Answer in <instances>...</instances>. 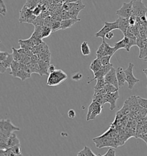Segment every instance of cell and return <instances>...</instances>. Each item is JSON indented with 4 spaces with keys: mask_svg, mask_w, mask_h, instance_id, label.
<instances>
[{
    "mask_svg": "<svg viewBox=\"0 0 147 156\" xmlns=\"http://www.w3.org/2000/svg\"><path fill=\"white\" fill-rule=\"evenodd\" d=\"M20 129L14 125L9 119H1L0 121V138L8 139L10 136Z\"/></svg>",
    "mask_w": 147,
    "mask_h": 156,
    "instance_id": "1",
    "label": "cell"
},
{
    "mask_svg": "<svg viewBox=\"0 0 147 156\" xmlns=\"http://www.w3.org/2000/svg\"><path fill=\"white\" fill-rule=\"evenodd\" d=\"M67 78V75L61 69H56L55 72L48 75L47 85L49 87H56L63 83Z\"/></svg>",
    "mask_w": 147,
    "mask_h": 156,
    "instance_id": "2",
    "label": "cell"
},
{
    "mask_svg": "<svg viewBox=\"0 0 147 156\" xmlns=\"http://www.w3.org/2000/svg\"><path fill=\"white\" fill-rule=\"evenodd\" d=\"M137 46L136 40L130 38L126 36H124V38L115 44V51L121 49H125L127 51H129L130 48L133 46Z\"/></svg>",
    "mask_w": 147,
    "mask_h": 156,
    "instance_id": "3",
    "label": "cell"
},
{
    "mask_svg": "<svg viewBox=\"0 0 147 156\" xmlns=\"http://www.w3.org/2000/svg\"><path fill=\"white\" fill-rule=\"evenodd\" d=\"M102 106L100 104L96 101H92V102L88 108L86 121L94 120L96 118V116L101 114Z\"/></svg>",
    "mask_w": 147,
    "mask_h": 156,
    "instance_id": "4",
    "label": "cell"
},
{
    "mask_svg": "<svg viewBox=\"0 0 147 156\" xmlns=\"http://www.w3.org/2000/svg\"><path fill=\"white\" fill-rule=\"evenodd\" d=\"M115 29H119V21L117 20L113 23L105 22L103 28L96 33L95 37H100L102 40H105L106 34L107 33L112 32V30Z\"/></svg>",
    "mask_w": 147,
    "mask_h": 156,
    "instance_id": "5",
    "label": "cell"
},
{
    "mask_svg": "<svg viewBox=\"0 0 147 156\" xmlns=\"http://www.w3.org/2000/svg\"><path fill=\"white\" fill-rule=\"evenodd\" d=\"M20 13V16L18 20L20 23H32L36 18V16L33 13V10L28 9L25 5H24Z\"/></svg>",
    "mask_w": 147,
    "mask_h": 156,
    "instance_id": "6",
    "label": "cell"
},
{
    "mask_svg": "<svg viewBox=\"0 0 147 156\" xmlns=\"http://www.w3.org/2000/svg\"><path fill=\"white\" fill-rule=\"evenodd\" d=\"M133 68L134 64L132 63H129L128 68L124 70V72L126 74V81L128 83V88L130 90H132L135 84L140 81V80L136 78L133 75Z\"/></svg>",
    "mask_w": 147,
    "mask_h": 156,
    "instance_id": "7",
    "label": "cell"
},
{
    "mask_svg": "<svg viewBox=\"0 0 147 156\" xmlns=\"http://www.w3.org/2000/svg\"><path fill=\"white\" fill-rule=\"evenodd\" d=\"M116 14L119 17L129 19L133 15V1L131 0L128 3H123L121 8L117 10Z\"/></svg>",
    "mask_w": 147,
    "mask_h": 156,
    "instance_id": "8",
    "label": "cell"
},
{
    "mask_svg": "<svg viewBox=\"0 0 147 156\" xmlns=\"http://www.w3.org/2000/svg\"><path fill=\"white\" fill-rule=\"evenodd\" d=\"M147 12V8L142 3V1L137 0L133 1V15L139 18L145 16Z\"/></svg>",
    "mask_w": 147,
    "mask_h": 156,
    "instance_id": "9",
    "label": "cell"
},
{
    "mask_svg": "<svg viewBox=\"0 0 147 156\" xmlns=\"http://www.w3.org/2000/svg\"><path fill=\"white\" fill-rule=\"evenodd\" d=\"M119 98V90L114 93H107L105 95V103L110 104V110L113 111L116 108V102Z\"/></svg>",
    "mask_w": 147,
    "mask_h": 156,
    "instance_id": "10",
    "label": "cell"
},
{
    "mask_svg": "<svg viewBox=\"0 0 147 156\" xmlns=\"http://www.w3.org/2000/svg\"><path fill=\"white\" fill-rule=\"evenodd\" d=\"M113 67V64H111V63L110 64L107 65L105 66H103L101 69L96 72V73H94V78L92 79L90 81H88L87 83H90L92 81H93L94 80H96V79H98V78L105 77L106 74L109 72V70Z\"/></svg>",
    "mask_w": 147,
    "mask_h": 156,
    "instance_id": "11",
    "label": "cell"
},
{
    "mask_svg": "<svg viewBox=\"0 0 147 156\" xmlns=\"http://www.w3.org/2000/svg\"><path fill=\"white\" fill-rule=\"evenodd\" d=\"M106 82L110 83L111 84L115 85V87L119 89V83L117 78V74H116V69L113 67L110 69L109 72L106 74L105 77Z\"/></svg>",
    "mask_w": 147,
    "mask_h": 156,
    "instance_id": "12",
    "label": "cell"
},
{
    "mask_svg": "<svg viewBox=\"0 0 147 156\" xmlns=\"http://www.w3.org/2000/svg\"><path fill=\"white\" fill-rule=\"evenodd\" d=\"M14 60L13 54H9L7 58L4 61H0V72L1 73H4L6 70L10 68V65Z\"/></svg>",
    "mask_w": 147,
    "mask_h": 156,
    "instance_id": "13",
    "label": "cell"
},
{
    "mask_svg": "<svg viewBox=\"0 0 147 156\" xmlns=\"http://www.w3.org/2000/svg\"><path fill=\"white\" fill-rule=\"evenodd\" d=\"M125 102L128 104L129 107L131 110V112H136L141 108V106H140L138 102L137 96H133L130 97L127 100H126Z\"/></svg>",
    "mask_w": 147,
    "mask_h": 156,
    "instance_id": "14",
    "label": "cell"
},
{
    "mask_svg": "<svg viewBox=\"0 0 147 156\" xmlns=\"http://www.w3.org/2000/svg\"><path fill=\"white\" fill-rule=\"evenodd\" d=\"M116 74L117 78L119 83V88L123 87L126 81V74L124 72V69L121 67H119L116 69Z\"/></svg>",
    "mask_w": 147,
    "mask_h": 156,
    "instance_id": "15",
    "label": "cell"
},
{
    "mask_svg": "<svg viewBox=\"0 0 147 156\" xmlns=\"http://www.w3.org/2000/svg\"><path fill=\"white\" fill-rule=\"evenodd\" d=\"M117 20L119 21V29L123 32L124 36H125L126 31L129 27H130L129 19L119 17V18L117 19Z\"/></svg>",
    "mask_w": 147,
    "mask_h": 156,
    "instance_id": "16",
    "label": "cell"
},
{
    "mask_svg": "<svg viewBox=\"0 0 147 156\" xmlns=\"http://www.w3.org/2000/svg\"><path fill=\"white\" fill-rule=\"evenodd\" d=\"M80 21H81V19L75 20V19H69L63 20L60 21V29L65 30L68 28H71L75 23H77V22Z\"/></svg>",
    "mask_w": 147,
    "mask_h": 156,
    "instance_id": "17",
    "label": "cell"
},
{
    "mask_svg": "<svg viewBox=\"0 0 147 156\" xmlns=\"http://www.w3.org/2000/svg\"><path fill=\"white\" fill-rule=\"evenodd\" d=\"M38 64L39 65L40 68V71L39 74L40 76H43V75H49V71L48 69L50 65V63L47 62L43 60H39Z\"/></svg>",
    "mask_w": 147,
    "mask_h": 156,
    "instance_id": "18",
    "label": "cell"
},
{
    "mask_svg": "<svg viewBox=\"0 0 147 156\" xmlns=\"http://www.w3.org/2000/svg\"><path fill=\"white\" fill-rule=\"evenodd\" d=\"M18 44L20 45V48L32 50V48L35 46L33 42L32 41V39L31 37L28 39H26V40H20L18 41Z\"/></svg>",
    "mask_w": 147,
    "mask_h": 156,
    "instance_id": "19",
    "label": "cell"
},
{
    "mask_svg": "<svg viewBox=\"0 0 147 156\" xmlns=\"http://www.w3.org/2000/svg\"><path fill=\"white\" fill-rule=\"evenodd\" d=\"M102 66L103 65L101 63L100 58H96L92 61L91 64L90 65V69L93 72V73H95L101 69Z\"/></svg>",
    "mask_w": 147,
    "mask_h": 156,
    "instance_id": "20",
    "label": "cell"
},
{
    "mask_svg": "<svg viewBox=\"0 0 147 156\" xmlns=\"http://www.w3.org/2000/svg\"><path fill=\"white\" fill-rule=\"evenodd\" d=\"M20 144V140L17 137L15 133H13L9 137L8 140V146L9 148H11L16 145Z\"/></svg>",
    "mask_w": 147,
    "mask_h": 156,
    "instance_id": "21",
    "label": "cell"
},
{
    "mask_svg": "<svg viewBox=\"0 0 147 156\" xmlns=\"http://www.w3.org/2000/svg\"><path fill=\"white\" fill-rule=\"evenodd\" d=\"M20 65H21V64L15 60H13L11 64L10 68V72L9 74L14 78H16V74L17 73L18 70L20 68Z\"/></svg>",
    "mask_w": 147,
    "mask_h": 156,
    "instance_id": "22",
    "label": "cell"
},
{
    "mask_svg": "<svg viewBox=\"0 0 147 156\" xmlns=\"http://www.w3.org/2000/svg\"><path fill=\"white\" fill-rule=\"evenodd\" d=\"M77 156H96L97 155L92 151L90 147L85 146L83 149L78 152Z\"/></svg>",
    "mask_w": 147,
    "mask_h": 156,
    "instance_id": "23",
    "label": "cell"
},
{
    "mask_svg": "<svg viewBox=\"0 0 147 156\" xmlns=\"http://www.w3.org/2000/svg\"><path fill=\"white\" fill-rule=\"evenodd\" d=\"M27 66L30 70L31 73H39L40 68L38 62H33L31 61L29 63H28Z\"/></svg>",
    "mask_w": 147,
    "mask_h": 156,
    "instance_id": "24",
    "label": "cell"
},
{
    "mask_svg": "<svg viewBox=\"0 0 147 156\" xmlns=\"http://www.w3.org/2000/svg\"><path fill=\"white\" fill-rule=\"evenodd\" d=\"M81 51L83 55L85 56L89 55L91 53V51L89 44L86 41L83 42L81 46Z\"/></svg>",
    "mask_w": 147,
    "mask_h": 156,
    "instance_id": "25",
    "label": "cell"
},
{
    "mask_svg": "<svg viewBox=\"0 0 147 156\" xmlns=\"http://www.w3.org/2000/svg\"><path fill=\"white\" fill-rule=\"evenodd\" d=\"M103 42L104 43V51H105V55H113L116 52L115 51V47L110 46L106 42L105 40H103Z\"/></svg>",
    "mask_w": 147,
    "mask_h": 156,
    "instance_id": "26",
    "label": "cell"
},
{
    "mask_svg": "<svg viewBox=\"0 0 147 156\" xmlns=\"http://www.w3.org/2000/svg\"><path fill=\"white\" fill-rule=\"evenodd\" d=\"M40 0H27V2L25 4L26 7L30 10H33L40 4Z\"/></svg>",
    "mask_w": 147,
    "mask_h": 156,
    "instance_id": "27",
    "label": "cell"
},
{
    "mask_svg": "<svg viewBox=\"0 0 147 156\" xmlns=\"http://www.w3.org/2000/svg\"><path fill=\"white\" fill-rule=\"evenodd\" d=\"M104 89L105 90L106 93H114L117 90H119V89L115 87V85L111 84L110 83H106L104 87Z\"/></svg>",
    "mask_w": 147,
    "mask_h": 156,
    "instance_id": "28",
    "label": "cell"
},
{
    "mask_svg": "<svg viewBox=\"0 0 147 156\" xmlns=\"http://www.w3.org/2000/svg\"><path fill=\"white\" fill-rule=\"evenodd\" d=\"M52 32L51 28L50 27H47L46 25L42 26V30H41V38L43 39L44 38L48 37Z\"/></svg>",
    "mask_w": 147,
    "mask_h": 156,
    "instance_id": "29",
    "label": "cell"
},
{
    "mask_svg": "<svg viewBox=\"0 0 147 156\" xmlns=\"http://www.w3.org/2000/svg\"><path fill=\"white\" fill-rule=\"evenodd\" d=\"M96 83L94 86V90H100L102 89H104V87L105 85L106 82L105 77L100 78L96 79Z\"/></svg>",
    "mask_w": 147,
    "mask_h": 156,
    "instance_id": "30",
    "label": "cell"
},
{
    "mask_svg": "<svg viewBox=\"0 0 147 156\" xmlns=\"http://www.w3.org/2000/svg\"><path fill=\"white\" fill-rule=\"evenodd\" d=\"M12 51H13L12 54L13 55L14 60L17 61L18 62H20L21 60L23 59L24 55L20 53L18 51V50L14 48H12Z\"/></svg>",
    "mask_w": 147,
    "mask_h": 156,
    "instance_id": "31",
    "label": "cell"
},
{
    "mask_svg": "<svg viewBox=\"0 0 147 156\" xmlns=\"http://www.w3.org/2000/svg\"><path fill=\"white\" fill-rule=\"evenodd\" d=\"M105 94H99L97 96H94L93 98H92V101H96L98 102L99 104H100L102 107H104V106L105 105Z\"/></svg>",
    "mask_w": 147,
    "mask_h": 156,
    "instance_id": "32",
    "label": "cell"
},
{
    "mask_svg": "<svg viewBox=\"0 0 147 156\" xmlns=\"http://www.w3.org/2000/svg\"><path fill=\"white\" fill-rule=\"evenodd\" d=\"M136 43L137 46L138 47L139 49H141L146 45L147 44V38L144 37H140L136 39Z\"/></svg>",
    "mask_w": 147,
    "mask_h": 156,
    "instance_id": "33",
    "label": "cell"
},
{
    "mask_svg": "<svg viewBox=\"0 0 147 156\" xmlns=\"http://www.w3.org/2000/svg\"><path fill=\"white\" fill-rule=\"evenodd\" d=\"M104 43L102 41V43L100 46L98 47L96 52V58H100L101 57L105 56V51H104Z\"/></svg>",
    "mask_w": 147,
    "mask_h": 156,
    "instance_id": "34",
    "label": "cell"
},
{
    "mask_svg": "<svg viewBox=\"0 0 147 156\" xmlns=\"http://www.w3.org/2000/svg\"><path fill=\"white\" fill-rule=\"evenodd\" d=\"M0 156H15L11 148H8L6 149H0Z\"/></svg>",
    "mask_w": 147,
    "mask_h": 156,
    "instance_id": "35",
    "label": "cell"
},
{
    "mask_svg": "<svg viewBox=\"0 0 147 156\" xmlns=\"http://www.w3.org/2000/svg\"><path fill=\"white\" fill-rule=\"evenodd\" d=\"M119 112L123 115H129L130 114V113H131V110L130 109L128 104L126 102H125L123 107Z\"/></svg>",
    "mask_w": 147,
    "mask_h": 156,
    "instance_id": "36",
    "label": "cell"
},
{
    "mask_svg": "<svg viewBox=\"0 0 147 156\" xmlns=\"http://www.w3.org/2000/svg\"><path fill=\"white\" fill-rule=\"evenodd\" d=\"M137 99L140 106L143 108L147 109V99L140 96H137Z\"/></svg>",
    "mask_w": 147,
    "mask_h": 156,
    "instance_id": "37",
    "label": "cell"
},
{
    "mask_svg": "<svg viewBox=\"0 0 147 156\" xmlns=\"http://www.w3.org/2000/svg\"><path fill=\"white\" fill-rule=\"evenodd\" d=\"M51 28L52 29V32H54L55 31H57L60 29V21H53Z\"/></svg>",
    "mask_w": 147,
    "mask_h": 156,
    "instance_id": "38",
    "label": "cell"
},
{
    "mask_svg": "<svg viewBox=\"0 0 147 156\" xmlns=\"http://www.w3.org/2000/svg\"><path fill=\"white\" fill-rule=\"evenodd\" d=\"M11 149L15 156H22L21 147L20 144L11 147Z\"/></svg>",
    "mask_w": 147,
    "mask_h": 156,
    "instance_id": "39",
    "label": "cell"
},
{
    "mask_svg": "<svg viewBox=\"0 0 147 156\" xmlns=\"http://www.w3.org/2000/svg\"><path fill=\"white\" fill-rule=\"evenodd\" d=\"M113 55H105V56H104L100 58V60H101V63L103 66H105L107 65L110 64V61L111 57Z\"/></svg>",
    "mask_w": 147,
    "mask_h": 156,
    "instance_id": "40",
    "label": "cell"
},
{
    "mask_svg": "<svg viewBox=\"0 0 147 156\" xmlns=\"http://www.w3.org/2000/svg\"><path fill=\"white\" fill-rule=\"evenodd\" d=\"M7 12L6 5L5 4L3 0H0V14L5 16Z\"/></svg>",
    "mask_w": 147,
    "mask_h": 156,
    "instance_id": "41",
    "label": "cell"
},
{
    "mask_svg": "<svg viewBox=\"0 0 147 156\" xmlns=\"http://www.w3.org/2000/svg\"><path fill=\"white\" fill-rule=\"evenodd\" d=\"M147 55V44L146 45L142 48V49H140V53L138 58L140 59H144Z\"/></svg>",
    "mask_w": 147,
    "mask_h": 156,
    "instance_id": "42",
    "label": "cell"
},
{
    "mask_svg": "<svg viewBox=\"0 0 147 156\" xmlns=\"http://www.w3.org/2000/svg\"><path fill=\"white\" fill-rule=\"evenodd\" d=\"M83 77V74L81 73H76L74 74L73 76L71 77V79L74 81H80Z\"/></svg>",
    "mask_w": 147,
    "mask_h": 156,
    "instance_id": "43",
    "label": "cell"
},
{
    "mask_svg": "<svg viewBox=\"0 0 147 156\" xmlns=\"http://www.w3.org/2000/svg\"><path fill=\"white\" fill-rule=\"evenodd\" d=\"M129 22L130 26H134L135 25H136L138 23V20H137V17L132 15L131 17H129Z\"/></svg>",
    "mask_w": 147,
    "mask_h": 156,
    "instance_id": "44",
    "label": "cell"
},
{
    "mask_svg": "<svg viewBox=\"0 0 147 156\" xmlns=\"http://www.w3.org/2000/svg\"><path fill=\"white\" fill-rule=\"evenodd\" d=\"M102 156H115V151L113 148H110L105 154L101 155Z\"/></svg>",
    "mask_w": 147,
    "mask_h": 156,
    "instance_id": "45",
    "label": "cell"
},
{
    "mask_svg": "<svg viewBox=\"0 0 147 156\" xmlns=\"http://www.w3.org/2000/svg\"><path fill=\"white\" fill-rule=\"evenodd\" d=\"M9 53L6 51H0V61H4L6 60L8 57V56L9 55Z\"/></svg>",
    "mask_w": 147,
    "mask_h": 156,
    "instance_id": "46",
    "label": "cell"
},
{
    "mask_svg": "<svg viewBox=\"0 0 147 156\" xmlns=\"http://www.w3.org/2000/svg\"><path fill=\"white\" fill-rule=\"evenodd\" d=\"M137 138H140L142 139V140L146 143L147 145V132L142 133L139 134Z\"/></svg>",
    "mask_w": 147,
    "mask_h": 156,
    "instance_id": "47",
    "label": "cell"
},
{
    "mask_svg": "<svg viewBox=\"0 0 147 156\" xmlns=\"http://www.w3.org/2000/svg\"><path fill=\"white\" fill-rule=\"evenodd\" d=\"M67 115H68V117L69 118L74 119L76 116V113H75V110H74L73 109H70L69 110Z\"/></svg>",
    "mask_w": 147,
    "mask_h": 156,
    "instance_id": "48",
    "label": "cell"
},
{
    "mask_svg": "<svg viewBox=\"0 0 147 156\" xmlns=\"http://www.w3.org/2000/svg\"><path fill=\"white\" fill-rule=\"evenodd\" d=\"M114 37V34L112 32H110L107 33L105 36V38L107 39V40H111Z\"/></svg>",
    "mask_w": 147,
    "mask_h": 156,
    "instance_id": "49",
    "label": "cell"
},
{
    "mask_svg": "<svg viewBox=\"0 0 147 156\" xmlns=\"http://www.w3.org/2000/svg\"><path fill=\"white\" fill-rule=\"evenodd\" d=\"M55 70H56V69H55V65L53 64H50V67H49V69H48L49 73H52V72H55Z\"/></svg>",
    "mask_w": 147,
    "mask_h": 156,
    "instance_id": "50",
    "label": "cell"
},
{
    "mask_svg": "<svg viewBox=\"0 0 147 156\" xmlns=\"http://www.w3.org/2000/svg\"><path fill=\"white\" fill-rule=\"evenodd\" d=\"M51 2L53 3H60L63 4L65 2V0H50Z\"/></svg>",
    "mask_w": 147,
    "mask_h": 156,
    "instance_id": "51",
    "label": "cell"
},
{
    "mask_svg": "<svg viewBox=\"0 0 147 156\" xmlns=\"http://www.w3.org/2000/svg\"><path fill=\"white\" fill-rule=\"evenodd\" d=\"M80 1H82V0H65V2H79Z\"/></svg>",
    "mask_w": 147,
    "mask_h": 156,
    "instance_id": "52",
    "label": "cell"
},
{
    "mask_svg": "<svg viewBox=\"0 0 147 156\" xmlns=\"http://www.w3.org/2000/svg\"><path fill=\"white\" fill-rule=\"evenodd\" d=\"M144 60L145 61H147V55L145 57V58H144Z\"/></svg>",
    "mask_w": 147,
    "mask_h": 156,
    "instance_id": "53",
    "label": "cell"
},
{
    "mask_svg": "<svg viewBox=\"0 0 147 156\" xmlns=\"http://www.w3.org/2000/svg\"><path fill=\"white\" fill-rule=\"evenodd\" d=\"M132 1H137V0H132ZM141 1H142V0H141Z\"/></svg>",
    "mask_w": 147,
    "mask_h": 156,
    "instance_id": "54",
    "label": "cell"
},
{
    "mask_svg": "<svg viewBox=\"0 0 147 156\" xmlns=\"http://www.w3.org/2000/svg\"><path fill=\"white\" fill-rule=\"evenodd\" d=\"M146 76H147V75H146Z\"/></svg>",
    "mask_w": 147,
    "mask_h": 156,
    "instance_id": "55",
    "label": "cell"
}]
</instances>
